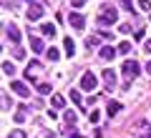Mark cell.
<instances>
[{
  "label": "cell",
  "mask_w": 151,
  "mask_h": 138,
  "mask_svg": "<svg viewBox=\"0 0 151 138\" xmlns=\"http://www.w3.org/2000/svg\"><path fill=\"white\" fill-rule=\"evenodd\" d=\"M8 40L10 43H20V30H18V25H8Z\"/></svg>",
  "instance_id": "cell-8"
},
{
  "label": "cell",
  "mask_w": 151,
  "mask_h": 138,
  "mask_svg": "<svg viewBox=\"0 0 151 138\" xmlns=\"http://www.w3.org/2000/svg\"><path fill=\"white\" fill-rule=\"evenodd\" d=\"M63 45H65V55H73L76 45H73V40H70V38H65V40H63Z\"/></svg>",
  "instance_id": "cell-16"
},
{
  "label": "cell",
  "mask_w": 151,
  "mask_h": 138,
  "mask_svg": "<svg viewBox=\"0 0 151 138\" xmlns=\"http://www.w3.org/2000/svg\"><path fill=\"white\" fill-rule=\"evenodd\" d=\"M141 138H151V131H146V133H141Z\"/></svg>",
  "instance_id": "cell-31"
},
{
  "label": "cell",
  "mask_w": 151,
  "mask_h": 138,
  "mask_svg": "<svg viewBox=\"0 0 151 138\" xmlns=\"http://www.w3.org/2000/svg\"><path fill=\"white\" fill-rule=\"evenodd\" d=\"M43 5H40V3H33L30 8H28V20H40V18H43Z\"/></svg>",
  "instance_id": "cell-5"
},
{
  "label": "cell",
  "mask_w": 151,
  "mask_h": 138,
  "mask_svg": "<svg viewBox=\"0 0 151 138\" xmlns=\"http://www.w3.org/2000/svg\"><path fill=\"white\" fill-rule=\"evenodd\" d=\"M116 20H119V13H116V8H103L101 15H98V25H101V28L113 25Z\"/></svg>",
  "instance_id": "cell-1"
},
{
  "label": "cell",
  "mask_w": 151,
  "mask_h": 138,
  "mask_svg": "<svg viewBox=\"0 0 151 138\" xmlns=\"http://www.w3.org/2000/svg\"><path fill=\"white\" fill-rule=\"evenodd\" d=\"M96 85H98V78L93 73H83L81 75V88L83 90H96Z\"/></svg>",
  "instance_id": "cell-2"
},
{
  "label": "cell",
  "mask_w": 151,
  "mask_h": 138,
  "mask_svg": "<svg viewBox=\"0 0 151 138\" xmlns=\"http://www.w3.org/2000/svg\"><path fill=\"white\" fill-rule=\"evenodd\" d=\"M139 10H151V0H139Z\"/></svg>",
  "instance_id": "cell-23"
},
{
  "label": "cell",
  "mask_w": 151,
  "mask_h": 138,
  "mask_svg": "<svg viewBox=\"0 0 151 138\" xmlns=\"http://www.w3.org/2000/svg\"><path fill=\"white\" fill-rule=\"evenodd\" d=\"M10 90H13V93H18L20 98H28V96H30L28 85H25V83H20V80H13V83H10Z\"/></svg>",
  "instance_id": "cell-6"
},
{
  "label": "cell",
  "mask_w": 151,
  "mask_h": 138,
  "mask_svg": "<svg viewBox=\"0 0 151 138\" xmlns=\"http://www.w3.org/2000/svg\"><path fill=\"white\" fill-rule=\"evenodd\" d=\"M124 75L126 78H136V75H139V63H136V60H124Z\"/></svg>",
  "instance_id": "cell-4"
},
{
  "label": "cell",
  "mask_w": 151,
  "mask_h": 138,
  "mask_svg": "<svg viewBox=\"0 0 151 138\" xmlns=\"http://www.w3.org/2000/svg\"><path fill=\"white\" fill-rule=\"evenodd\" d=\"M103 85H106V90H113V88H116V70H113V68H106V70H103Z\"/></svg>",
  "instance_id": "cell-3"
},
{
  "label": "cell",
  "mask_w": 151,
  "mask_h": 138,
  "mask_svg": "<svg viewBox=\"0 0 151 138\" xmlns=\"http://www.w3.org/2000/svg\"><path fill=\"white\" fill-rule=\"evenodd\" d=\"M70 5H73V8H81V5H86V0H70Z\"/></svg>",
  "instance_id": "cell-28"
},
{
  "label": "cell",
  "mask_w": 151,
  "mask_h": 138,
  "mask_svg": "<svg viewBox=\"0 0 151 138\" xmlns=\"http://www.w3.org/2000/svg\"><path fill=\"white\" fill-rule=\"evenodd\" d=\"M144 50H146V53H151V40H146V43H144Z\"/></svg>",
  "instance_id": "cell-30"
},
{
  "label": "cell",
  "mask_w": 151,
  "mask_h": 138,
  "mask_svg": "<svg viewBox=\"0 0 151 138\" xmlns=\"http://www.w3.org/2000/svg\"><path fill=\"white\" fill-rule=\"evenodd\" d=\"M70 138H83V136H81V133H73V136H70Z\"/></svg>",
  "instance_id": "cell-32"
},
{
  "label": "cell",
  "mask_w": 151,
  "mask_h": 138,
  "mask_svg": "<svg viewBox=\"0 0 151 138\" xmlns=\"http://www.w3.org/2000/svg\"><path fill=\"white\" fill-rule=\"evenodd\" d=\"M134 40H144V30H136L134 33Z\"/></svg>",
  "instance_id": "cell-29"
},
{
  "label": "cell",
  "mask_w": 151,
  "mask_h": 138,
  "mask_svg": "<svg viewBox=\"0 0 151 138\" xmlns=\"http://www.w3.org/2000/svg\"><path fill=\"white\" fill-rule=\"evenodd\" d=\"M40 33H43L45 38H53V35H55V25H53V23H43V28H40Z\"/></svg>",
  "instance_id": "cell-13"
},
{
  "label": "cell",
  "mask_w": 151,
  "mask_h": 138,
  "mask_svg": "<svg viewBox=\"0 0 151 138\" xmlns=\"http://www.w3.org/2000/svg\"><path fill=\"white\" fill-rule=\"evenodd\" d=\"M38 70H40V63L33 60V63L28 65V70H25V78H28V80H35V73H38Z\"/></svg>",
  "instance_id": "cell-9"
},
{
  "label": "cell",
  "mask_w": 151,
  "mask_h": 138,
  "mask_svg": "<svg viewBox=\"0 0 151 138\" xmlns=\"http://www.w3.org/2000/svg\"><path fill=\"white\" fill-rule=\"evenodd\" d=\"M121 108H124V106H121L119 101H108V108H106V111H108V116H119Z\"/></svg>",
  "instance_id": "cell-12"
},
{
  "label": "cell",
  "mask_w": 151,
  "mask_h": 138,
  "mask_svg": "<svg viewBox=\"0 0 151 138\" xmlns=\"http://www.w3.org/2000/svg\"><path fill=\"white\" fill-rule=\"evenodd\" d=\"M38 93H50V83H38Z\"/></svg>",
  "instance_id": "cell-22"
},
{
  "label": "cell",
  "mask_w": 151,
  "mask_h": 138,
  "mask_svg": "<svg viewBox=\"0 0 151 138\" xmlns=\"http://www.w3.org/2000/svg\"><path fill=\"white\" fill-rule=\"evenodd\" d=\"M98 35H101V38H106V40H111V38H113V33H108V30H101Z\"/></svg>",
  "instance_id": "cell-27"
},
{
  "label": "cell",
  "mask_w": 151,
  "mask_h": 138,
  "mask_svg": "<svg viewBox=\"0 0 151 138\" xmlns=\"http://www.w3.org/2000/svg\"><path fill=\"white\" fill-rule=\"evenodd\" d=\"M98 55H101L103 60H113V55H116V50H113L111 45H103V48L98 50Z\"/></svg>",
  "instance_id": "cell-10"
},
{
  "label": "cell",
  "mask_w": 151,
  "mask_h": 138,
  "mask_svg": "<svg viewBox=\"0 0 151 138\" xmlns=\"http://www.w3.org/2000/svg\"><path fill=\"white\" fill-rule=\"evenodd\" d=\"M25 3H30V5H33V3H35V0H25Z\"/></svg>",
  "instance_id": "cell-34"
},
{
  "label": "cell",
  "mask_w": 151,
  "mask_h": 138,
  "mask_svg": "<svg viewBox=\"0 0 151 138\" xmlns=\"http://www.w3.org/2000/svg\"><path fill=\"white\" fill-rule=\"evenodd\" d=\"M119 30H121V33H131V23H121Z\"/></svg>",
  "instance_id": "cell-25"
},
{
  "label": "cell",
  "mask_w": 151,
  "mask_h": 138,
  "mask_svg": "<svg viewBox=\"0 0 151 138\" xmlns=\"http://www.w3.org/2000/svg\"><path fill=\"white\" fill-rule=\"evenodd\" d=\"M30 48L35 50V53H43V40L38 35H33V33H30Z\"/></svg>",
  "instance_id": "cell-11"
},
{
  "label": "cell",
  "mask_w": 151,
  "mask_h": 138,
  "mask_svg": "<svg viewBox=\"0 0 151 138\" xmlns=\"http://www.w3.org/2000/svg\"><path fill=\"white\" fill-rule=\"evenodd\" d=\"M50 106H53V108H63L65 106V98L63 96H53V98H50Z\"/></svg>",
  "instance_id": "cell-14"
},
{
  "label": "cell",
  "mask_w": 151,
  "mask_h": 138,
  "mask_svg": "<svg viewBox=\"0 0 151 138\" xmlns=\"http://www.w3.org/2000/svg\"><path fill=\"white\" fill-rule=\"evenodd\" d=\"M121 5H124L126 13H134V0H121Z\"/></svg>",
  "instance_id": "cell-21"
},
{
  "label": "cell",
  "mask_w": 151,
  "mask_h": 138,
  "mask_svg": "<svg viewBox=\"0 0 151 138\" xmlns=\"http://www.w3.org/2000/svg\"><path fill=\"white\" fill-rule=\"evenodd\" d=\"M13 121H15V123H23V121H25V108H20V111L13 116Z\"/></svg>",
  "instance_id": "cell-20"
},
{
  "label": "cell",
  "mask_w": 151,
  "mask_h": 138,
  "mask_svg": "<svg viewBox=\"0 0 151 138\" xmlns=\"http://www.w3.org/2000/svg\"><path fill=\"white\" fill-rule=\"evenodd\" d=\"M129 50H131V43L129 40H121L119 43V53H129Z\"/></svg>",
  "instance_id": "cell-19"
},
{
  "label": "cell",
  "mask_w": 151,
  "mask_h": 138,
  "mask_svg": "<svg viewBox=\"0 0 151 138\" xmlns=\"http://www.w3.org/2000/svg\"><path fill=\"white\" fill-rule=\"evenodd\" d=\"M146 73H151V63H146Z\"/></svg>",
  "instance_id": "cell-33"
},
{
  "label": "cell",
  "mask_w": 151,
  "mask_h": 138,
  "mask_svg": "<svg viewBox=\"0 0 151 138\" xmlns=\"http://www.w3.org/2000/svg\"><path fill=\"white\" fill-rule=\"evenodd\" d=\"M45 55H48V60H58V58H60L58 48H48V50H45Z\"/></svg>",
  "instance_id": "cell-17"
},
{
  "label": "cell",
  "mask_w": 151,
  "mask_h": 138,
  "mask_svg": "<svg viewBox=\"0 0 151 138\" xmlns=\"http://www.w3.org/2000/svg\"><path fill=\"white\" fill-rule=\"evenodd\" d=\"M13 58H18V60H23V58H25V53H23L20 48H13Z\"/></svg>",
  "instance_id": "cell-24"
},
{
  "label": "cell",
  "mask_w": 151,
  "mask_h": 138,
  "mask_svg": "<svg viewBox=\"0 0 151 138\" xmlns=\"http://www.w3.org/2000/svg\"><path fill=\"white\" fill-rule=\"evenodd\" d=\"M3 73H5V75H13V73H15V68H13L10 60H5V63H3Z\"/></svg>",
  "instance_id": "cell-18"
},
{
  "label": "cell",
  "mask_w": 151,
  "mask_h": 138,
  "mask_svg": "<svg viewBox=\"0 0 151 138\" xmlns=\"http://www.w3.org/2000/svg\"><path fill=\"white\" fill-rule=\"evenodd\" d=\"M88 118H91V123H98V121H101V113H91Z\"/></svg>",
  "instance_id": "cell-26"
},
{
  "label": "cell",
  "mask_w": 151,
  "mask_h": 138,
  "mask_svg": "<svg viewBox=\"0 0 151 138\" xmlns=\"http://www.w3.org/2000/svg\"><path fill=\"white\" fill-rule=\"evenodd\" d=\"M68 23L76 28V30H83V25H86V18H83L81 13H70V15H68Z\"/></svg>",
  "instance_id": "cell-7"
},
{
  "label": "cell",
  "mask_w": 151,
  "mask_h": 138,
  "mask_svg": "<svg viewBox=\"0 0 151 138\" xmlns=\"http://www.w3.org/2000/svg\"><path fill=\"white\" fill-rule=\"evenodd\" d=\"M70 101H73L78 108H83V98H81V93H78V90H70Z\"/></svg>",
  "instance_id": "cell-15"
}]
</instances>
